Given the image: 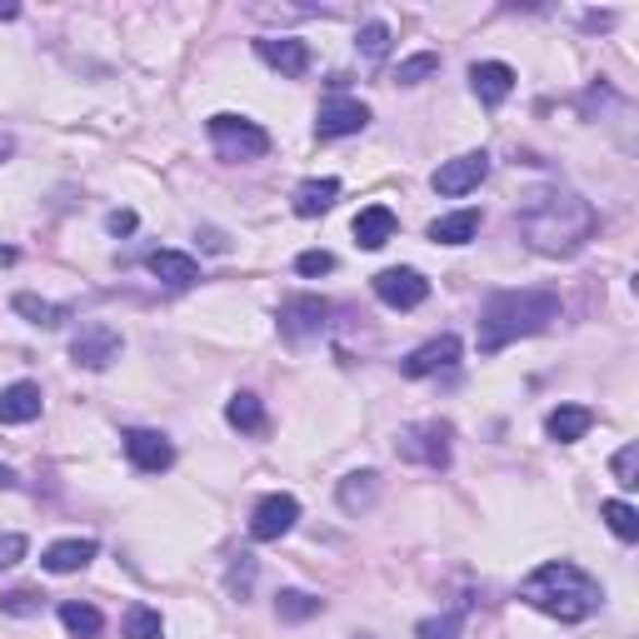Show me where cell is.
I'll list each match as a JSON object with an SVG mask.
<instances>
[{
  "label": "cell",
  "instance_id": "7",
  "mask_svg": "<svg viewBox=\"0 0 639 639\" xmlns=\"http://www.w3.org/2000/svg\"><path fill=\"white\" fill-rule=\"evenodd\" d=\"M296 520H300L296 495H265L261 505H255V515H250V540H261V545L285 540V534L296 530Z\"/></svg>",
  "mask_w": 639,
  "mask_h": 639
},
{
  "label": "cell",
  "instance_id": "5",
  "mask_svg": "<svg viewBox=\"0 0 639 639\" xmlns=\"http://www.w3.org/2000/svg\"><path fill=\"white\" fill-rule=\"evenodd\" d=\"M450 435H455V430L445 425V420L405 425L400 435H395V455H405V460H414V465H425V470H445V465H450Z\"/></svg>",
  "mask_w": 639,
  "mask_h": 639
},
{
  "label": "cell",
  "instance_id": "31",
  "mask_svg": "<svg viewBox=\"0 0 639 639\" xmlns=\"http://www.w3.org/2000/svg\"><path fill=\"white\" fill-rule=\"evenodd\" d=\"M360 56H365V60H385V56H390V25H385V21H365V25H360Z\"/></svg>",
  "mask_w": 639,
  "mask_h": 639
},
{
  "label": "cell",
  "instance_id": "17",
  "mask_svg": "<svg viewBox=\"0 0 639 639\" xmlns=\"http://www.w3.org/2000/svg\"><path fill=\"white\" fill-rule=\"evenodd\" d=\"M150 275L160 285H170V290H190V285L201 280V265L190 261V255H180V250H150Z\"/></svg>",
  "mask_w": 639,
  "mask_h": 639
},
{
  "label": "cell",
  "instance_id": "28",
  "mask_svg": "<svg viewBox=\"0 0 639 639\" xmlns=\"http://www.w3.org/2000/svg\"><path fill=\"white\" fill-rule=\"evenodd\" d=\"M600 515H604V525L625 540V545H635V540H639V509L629 505V499H604Z\"/></svg>",
  "mask_w": 639,
  "mask_h": 639
},
{
  "label": "cell",
  "instance_id": "26",
  "mask_svg": "<svg viewBox=\"0 0 639 639\" xmlns=\"http://www.w3.org/2000/svg\"><path fill=\"white\" fill-rule=\"evenodd\" d=\"M226 420H230L236 430H245V435H261V430H265V405H261V395H250V390L230 395Z\"/></svg>",
  "mask_w": 639,
  "mask_h": 639
},
{
  "label": "cell",
  "instance_id": "2",
  "mask_svg": "<svg viewBox=\"0 0 639 639\" xmlns=\"http://www.w3.org/2000/svg\"><path fill=\"white\" fill-rule=\"evenodd\" d=\"M550 319H559L555 290H499L480 310V350L499 355L505 345L525 340V335H540Z\"/></svg>",
  "mask_w": 639,
  "mask_h": 639
},
{
  "label": "cell",
  "instance_id": "39",
  "mask_svg": "<svg viewBox=\"0 0 639 639\" xmlns=\"http://www.w3.org/2000/svg\"><path fill=\"white\" fill-rule=\"evenodd\" d=\"M15 485V470H11V465H0V490H11Z\"/></svg>",
  "mask_w": 639,
  "mask_h": 639
},
{
  "label": "cell",
  "instance_id": "29",
  "mask_svg": "<svg viewBox=\"0 0 639 639\" xmlns=\"http://www.w3.org/2000/svg\"><path fill=\"white\" fill-rule=\"evenodd\" d=\"M125 639H166V619H160V610H150V604H131V610H125Z\"/></svg>",
  "mask_w": 639,
  "mask_h": 639
},
{
  "label": "cell",
  "instance_id": "41",
  "mask_svg": "<svg viewBox=\"0 0 639 639\" xmlns=\"http://www.w3.org/2000/svg\"><path fill=\"white\" fill-rule=\"evenodd\" d=\"M15 15H21L15 5H0V21H15Z\"/></svg>",
  "mask_w": 639,
  "mask_h": 639
},
{
  "label": "cell",
  "instance_id": "19",
  "mask_svg": "<svg viewBox=\"0 0 639 639\" xmlns=\"http://www.w3.org/2000/svg\"><path fill=\"white\" fill-rule=\"evenodd\" d=\"M395 226H400V220H395L390 205H365V210L355 215V240L365 250H379L395 240Z\"/></svg>",
  "mask_w": 639,
  "mask_h": 639
},
{
  "label": "cell",
  "instance_id": "37",
  "mask_svg": "<svg viewBox=\"0 0 639 639\" xmlns=\"http://www.w3.org/2000/svg\"><path fill=\"white\" fill-rule=\"evenodd\" d=\"M25 534H0V569H11V565H21L25 559Z\"/></svg>",
  "mask_w": 639,
  "mask_h": 639
},
{
  "label": "cell",
  "instance_id": "16",
  "mask_svg": "<svg viewBox=\"0 0 639 639\" xmlns=\"http://www.w3.org/2000/svg\"><path fill=\"white\" fill-rule=\"evenodd\" d=\"M40 405H46L40 385L15 379V385H5V390H0V425H31V420L40 414Z\"/></svg>",
  "mask_w": 639,
  "mask_h": 639
},
{
  "label": "cell",
  "instance_id": "4",
  "mask_svg": "<svg viewBox=\"0 0 639 639\" xmlns=\"http://www.w3.org/2000/svg\"><path fill=\"white\" fill-rule=\"evenodd\" d=\"M210 141H215V150H220V160H261V155L270 150V135H265L255 120L230 116V110L210 116Z\"/></svg>",
  "mask_w": 639,
  "mask_h": 639
},
{
  "label": "cell",
  "instance_id": "1",
  "mask_svg": "<svg viewBox=\"0 0 639 639\" xmlns=\"http://www.w3.org/2000/svg\"><path fill=\"white\" fill-rule=\"evenodd\" d=\"M520 230L540 255H575L584 240H594L600 230V215L584 195L575 190H559V185H545V190H530L520 205Z\"/></svg>",
  "mask_w": 639,
  "mask_h": 639
},
{
  "label": "cell",
  "instance_id": "3",
  "mask_svg": "<svg viewBox=\"0 0 639 639\" xmlns=\"http://www.w3.org/2000/svg\"><path fill=\"white\" fill-rule=\"evenodd\" d=\"M520 594L540 610V615L565 619V625L590 619L594 610H600V600H604L600 580H590V575H584L580 565H569V559H550V565H540L530 580L520 584Z\"/></svg>",
  "mask_w": 639,
  "mask_h": 639
},
{
  "label": "cell",
  "instance_id": "34",
  "mask_svg": "<svg viewBox=\"0 0 639 639\" xmlns=\"http://www.w3.org/2000/svg\"><path fill=\"white\" fill-rule=\"evenodd\" d=\"M610 470H615L619 490H635V485H639V445H625V450H615Z\"/></svg>",
  "mask_w": 639,
  "mask_h": 639
},
{
  "label": "cell",
  "instance_id": "8",
  "mask_svg": "<svg viewBox=\"0 0 639 639\" xmlns=\"http://www.w3.org/2000/svg\"><path fill=\"white\" fill-rule=\"evenodd\" d=\"M370 125V106L365 100H350V95H335L325 100L315 116V135L319 141H340V135H360Z\"/></svg>",
  "mask_w": 639,
  "mask_h": 639
},
{
  "label": "cell",
  "instance_id": "9",
  "mask_svg": "<svg viewBox=\"0 0 639 639\" xmlns=\"http://www.w3.org/2000/svg\"><path fill=\"white\" fill-rule=\"evenodd\" d=\"M120 445H125V460H131L141 474H160V470L176 465V445H170L160 430H125Z\"/></svg>",
  "mask_w": 639,
  "mask_h": 639
},
{
  "label": "cell",
  "instance_id": "14",
  "mask_svg": "<svg viewBox=\"0 0 639 639\" xmlns=\"http://www.w3.org/2000/svg\"><path fill=\"white\" fill-rule=\"evenodd\" d=\"M255 56H261L270 71L290 75V81L310 71V46H305V40H296V36H265V40H255Z\"/></svg>",
  "mask_w": 639,
  "mask_h": 639
},
{
  "label": "cell",
  "instance_id": "23",
  "mask_svg": "<svg viewBox=\"0 0 639 639\" xmlns=\"http://www.w3.org/2000/svg\"><path fill=\"white\" fill-rule=\"evenodd\" d=\"M474 236H480V210L439 215L435 226H430V240H439V245H470Z\"/></svg>",
  "mask_w": 639,
  "mask_h": 639
},
{
  "label": "cell",
  "instance_id": "15",
  "mask_svg": "<svg viewBox=\"0 0 639 639\" xmlns=\"http://www.w3.org/2000/svg\"><path fill=\"white\" fill-rule=\"evenodd\" d=\"M470 85H474V95H480V106H505L509 91H515V71H509L505 60H474Z\"/></svg>",
  "mask_w": 639,
  "mask_h": 639
},
{
  "label": "cell",
  "instance_id": "36",
  "mask_svg": "<svg viewBox=\"0 0 639 639\" xmlns=\"http://www.w3.org/2000/svg\"><path fill=\"white\" fill-rule=\"evenodd\" d=\"M250 584H255V559H250V555H236V565H230V590L245 600Z\"/></svg>",
  "mask_w": 639,
  "mask_h": 639
},
{
  "label": "cell",
  "instance_id": "33",
  "mask_svg": "<svg viewBox=\"0 0 639 639\" xmlns=\"http://www.w3.org/2000/svg\"><path fill=\"white\" fill-rule=\"evenodd\" d=\"M40 604H46V594L40 590H5L0 594V610H5V615H40Z\"/></svg>",
  "mask_w": 639,
  "mask_h": 639
},
{
  "label": "cell",
  "instance_id": "6",
  "mask_svg": "<svg viewBox=\"0 0 639 639\" xmlns=\"http://www.w3.org/2000/svg\"><path fill=\"white\" fill-rule=\"evenodd\" d=\"M120 350H125V340H120L116 325H106V319H91V325H81L71 340V360L81 370H110L120 360Z\"/></svg>",
  "mask_w": 639,
  "mask_h": 639
},
{
  "label": "cell",
  "instance_id": "30",
  "mask_svg": "<svg viewBox=\"0 0 639 639\" xmlns=\"http://www.w3.org/2000/svg\"><path fill=\"white\" fill-rule=\"evenodd\" d=\"M460 625H465V604H455L450 615L420 619V625H414V639H460Z\"/></svg>",
  "mask_w": 639,
  "mask_h": 639
},
{
  "label": "cell",
  "instance_id": "22",
  "mask_svg": "<svg viewBox=\"0 0 639 639\" xmlns=\"http://www.w3.org/2000/svg\"><path fill=\"white\" fill-rule=\"evenodd\" d=\"M590 425H594V414L584 410V405H559V410H550V420H545L550 439H559V445L584 439V435H590Z\"/></svg>",
  "mask_w": 639,
  "mask_h": 639
},
{
  "label": "cell",
  "instance_id": "10",
  "mask_svg": "<svg viewBox=\"0 0 639 639\" xmlns=\"http://www.w3.org/2000/svg\"><path fill=\"white\" fill-rule=\"evenodd\" d=\"M330 325V300L319 296H296L280 305V335L285 340H310V335H319Z\"/></svg>",
  "mask_w": 639,
  "mask_h": 639
},
{
  "label": "cell",
  "instance_id": "11",
  "mask_svg": "<svg viewBox=\"0 0 639 639\" xmlns=\"http://www.w3.org/2000/svg\"><path fill=\"white\" fill-rule=\"evenodd\" d=\"M490 176V155L485 150H470V155H455V160H445V166L435 170V180L430 185L439 190V195H470V190H480V180Z\"/></svg>",
  "mask_w": 639,
  "mask_h": 639
},
{
  "label": "cell",
  "instance_id": "18",
  "mask_svg": "<svg viewBox=\"0 0 639 639\" xmlns=\"http://www.w3.org/2000/svg\"><path fill=\"white\" fill-rule=\"evenodd\" d=\"M335 201H340V180H335V176H325V180H300L296 195H290V205H296L300 220H315V215H325Z\"/></svg>",
  "mask_w": 639,
  "mask_h": 639
},
{
  "label": "cell",
  "instance_id": "38",
  "mask_svg": "<svg viewBox=\"0 0 639 639\" xmlns=\"http://www.w3.org/2000/svg\"><path fill=\"white\" fill-rule=\"evenodd\" d=\"M106 230H110V236H131V230H135V210H110L106 215Z\"/></svg>",
  "mask_w": 639,
  "mask_h": 639
},
{
  "label": "cell",
  "instance_id": "35",
  "mask_svg": "<svg viewBox=\"0 0 639 639\" xmlns=\"http://www.w3.org/2000/svg\"><path fill=\"white\" fill-rule=\"evenodd\" d=\"M296 270L310 275V280H315V275H330L335 270V255H330V250H305V255H296Z\"/></svg>",
  "mask_w": 639,
  "mask_h": 639
},
{
  "label": "cell",
  "instance_id": "40",
  "mask_svg": "<svg viewBox=\"0 0 639 639\" xmlns=\"http://www.w3.org/2000/svg\"><path fill=\"white\" fill-rule=\"evenodd\" d=\"M0 265H15V250L11 245H0Z\"/></svg>",
  "mask_w": 639,
  "mask_h": 639
},
{
  "label": "cell",
  "instance_id": "13",
  "mask_svg": "<svg viewBox=\"0 0 639 639\" xmlns=\"http://www.w3.org/2000/svg\"><path fill=\"white\" fill-rule=\"evenodd\" d=\"M460 365V340L455 335H435V340H425L420 350H410V355L400 360V375L410 379H425V375H439V370Z\"/></svg>",
  "mask_w": 639,
  "mask_h": 639
},
{
  "label": "cell",
  "instance_id": "21",
  "mask_svg": "<svg viewBox=\"0 0 639 639\" xmlns=\"http://www.w3.org/2000/svg\"><path fill=\"white\" fill-rule=\"evenodd\" d=\"M335 495H340V509H345V515H360V509H370V505L379 499V474H375V470L345 474Z\"/></svg>",
  "mask_w": 639,
  "mask_h": 639
},
{
  "label": "cell",
  "instance_id": "32",
  "mask_svg": "<svg viewBox=\"0 0 639 639\" xmlns=\"http://www.w3.org/2000/svg\"><path fill=\"white\" fill-rule=\"evenodd\" d=\"M435 71H439V56H435V50H420V56L400 60V71H395V81H400V85H420V81H430Z\"/></svg>",
  "mask_w": 639,
  "mask_h": 639
},
{
  "label": "cell",
  "instance_id": "27",
  "mask_svg": "<svg viewBox=\"0 0 639 639\" xmlns=\"http://www.w3.org/2000/svg\"><path fill=\"white\" fill-rule=\"evenodd\" d=\"M60 625L71 629L75 639H95V635H100V629H106V619H100V610H95V604L65 600V604H60Z\"/></svg>",
  "mask_w": 639,
  "mask_h": 639
},
{
  "label": "cell",
  "instance_id": "42",
  "mask_svg": "<svg viewBox=\"0 0 639 639\" xmlns=\"http://www.w3.org/2000/svg\"><path fill=\"white\" fill-rule=\"evenodd\" d=\"M5 155H11V141H5V135H0V160H5Z\"/></svg>",
  "mask_w": 639,
  "mask_h": 639
},
{
  "label": "cell",
  "instance_id": "12",
  "mask_svg": "<svg viewBox=\"0 0 639 639\" xmlns=\"http://www.w3.org/2000/svg\"><path fill=\"white\" fill-rule=\"evenodd\" d=\"M375 296L385 300L390 310H414V305H425L430 280L420 270H405V265H395V270H379L375 275Z\"/></svg>",
  "mask_w": 639,
  "mask_h": 639
},
{
  "label": "cell",
  "instance_id": "24",
  "mask_svg": "<svg viewBox=\"0 0 639 639\" xmlns=\"http://www.w3.org/2000/svg\"><path fill=\"white\" fill-rule=\"evenodd\" d=\"M11 305H15V315H25L31 325H40V330H60V325L71 319V310H65V305H56V300H40V296H25V290L11 300Z\"/></svg>",
  "mask_w": 639,
  "mask_h": 639
},
{
  "label": "cell",
  "instance_id": "25",
  "mask_svg": "<svg viewBox=\"0 0 639 639\" xmlns=\"http://www.w3.org/2000/svg\"><path fill=\"white\" fill-rule=\"evenodd\" d=\"M319 610H325V600L310 590H280L275 594V615L285 619V625H305V619H315Z\"/></svg>",
  "mask_w": 639,
  "mask_h": 639
},
{
  "label": "cell",
  "instance_id": "20",
  "mask_svg": "<svg viewBox=\"0 0 639 639\" xmlns=\"http://www.w3.org/2000/svg\"><path fill=\"white\" fill-rule=\"evenodd\" d=\"M95 540H56V545L40 555V565L50 569V575H75V569H85L95 559Z\"/></svg>",
  "mask_w": 639,
  "mask_h": 639
}]
</instances>
